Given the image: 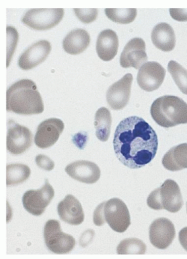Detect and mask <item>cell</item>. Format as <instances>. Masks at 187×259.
<instances>
[{"instance_id": "30bf717a", "label": "cell", "mask_w": 187, "mask_h": 259, "mask_svg": "<svg viewBox=\"0 0 187 259\" xmlns=\"http://www.w3.org/2000/svg\"><path fill=\"white\" fill-rule=\"evenodd\" d=\"M166 73V70L158 62H149L138 70L137 82L145 91H155L163 84Z\"/></svg>"}, {"instance_id": "8992f818", "label": "cell", "mask_w": 187, "mask_h": 259, "mask_svg": "<svg viewBox=\"0 0 187 259\" xmlns=\"http://www.w3.org/2000/svg\"><path fill=\"white\" fill-rule=\"evenodd\" d=\"M64 17V9H31L22 18V22L35 30H48L57 26Z\"/></svg>"}, {"instance_id": "603a6c76", "label": "cell", "mask_w": 187, "mask_h": 259, "mask_svg": "<svg viewBox=\"0 0 187 259\" xmlns=\"http://www.w3.org/2000/svg\"><path fill=\"white\" fill-rule=\"evenodd\" d=\"M6 185L8 187L20 185L31 175L29 167L24 164H10L6 168Z\"/></svg>"}, {"instance_id": "52a82bcc", "label": "cell", "mask_w": 187, "mask_h": 259, "mask_svg": "<svg viewBox=\"0 0 187 259\" xmlns=\"http://www.w3.org/2000/svg\"><path fill=\"white\" fill-rule=\"evenodd\" d=\"M105 222L115 232L123 233L130 226V215L126 204L118 198H112L104 202Z\"/></svg>"}, {"instance_id": "83f0119b", "label": "cell", "mask_w": 187, "mask_h": 259, "mask_svg": "<svg viewBox=\"0 0 187 259\" xmlns=\"http://www.w3.org/2000/svg\"><path fill=\"white\" fill-rule=\"evenodd\" d=\"M74 10L77 18L84 23H92L98 17V9H75Z\"/></svg>"}, {"instance_id": "d6986e66", "label": "cell", "mask_w": 187, "mask_h": 259, "mask_svg": "<svg viewBox=\"0 0 187 259\" xmlns=\"http://www.w3.org/2000/svg\"><path fill=\"white\" fill-rule=\"evenodd\" d=\"M151 40L156 48L164 52L173 51L175 47V34L174 29L168 23L156 25L151 33Z\"/></svg>"}, {"instance_id": "4fadbf2b", "label": "cell", "mask_w": 187, "mask_h": 259, "mask_svg": "<svg viewBox=\"0 0 187 259\" xmlns=\"http://www.w3.org/2000/svg\"><path fill=\"white\" fill-rule=\"evenodd\" d=\"M65 128L63 121L53 118L42 121L35 136V143L37 147L44 149L56 144Z\"/></svg>"}, {"instance_id": "44dd1931", "label": "cell", "mask_w": 187, "mask_h": 259, "mask_svg": "<svg viewBox=\"0 0 187 259\" xmlns=\"http://www.w3.org/2000/svg\"><path fill=\"white\" fill-rule=\"evenodd\" d=\"M162 163L165 168L171 171L187 168V143L171 148L165 154Z\"/></svg>"}, {"instance_id": "d4e9b609", "label": "cell", "mask_w": 187, "mask_h": 259, "mask_svg": "<svg viewBox=\"0 0 187 259\" xmlns=\"http://www.w3.org/2000/svg\"><path fill=\"white\" fill-rule=\"evenodd\" d=\"M168 71L179 90L182 93L187 95V70L175 61H170Z\"/></svg>"}, {"instance_id": "484cf974", "label": "cell", "mask_w": 187, "mask_h": 259, "mask_svg": "<svg viewBox=\"0 0 187 259\" xmlns=\"http://www.w3.org/2000/svg\"><path fill=\"white\" fill-rule=\"evenodd\" d=\"M105 14L107 18L115 23L128 24L136 18L137 10L135 9H105Z\"/></svg>"}, {"instance_id": "ffe728a7", "label": "cell", "mask_w": 187, "mask_h": 259, "mask_svg": "<svg viewBox=\"0 0 187 259\" xmlns=\"http://www.w3.org/2000/svg\"><path fill=\"white\" fill-rule=\"evenodd\" d=\"M90 35L82 29H74L66 35L63 40L65 52L71 55L82 54L89 46Z\"/></svg>"}, {"instance_id": "7a4b0ae2", "label": "cell", "mask_w": 187, "mask_h": 259, "mask_svg": "<svg viewBox=\"0 0 187 259\" xmlns=\"http://www.w3.org/2000/svg\"><path fill=\"white\" fill-rule=\"evenodd\" d=\"M6 110L20 115H36L44 110L41 96L35 82L21 79L6 93Z\"/></svg>"}, {"instance_id": "9c48e42d", "label": "cell", "mask_w": 187, "mask_h": 259, "mask_svg": "<svg viewBox=\"0 0 187 259\" xmlns=\"http://www.w3.org/2000/svg\"><path fill=\"white\" fill-rule=\"evenodd\" d=\"M7 134V149L18 155L27 151L32 144V134L29 128L10 120Z\"/></svg>"}, {"instance_id": "ba28073f", "label": "cell", "mask_w": 187, "mask_h": 259, "mask_svg": "<svg viewBox=\"0 0 187 259\" xmlns=\"http://www.w3.org/2000/svg\"><path fill=\"white\" fill-rule=\"evenodd\" d=\"M55 196V191L51 184L46 180L40 190L26 191L22 198L23 207L31 214L40 216L46 210Z\"/></svg>"}, {"instance_id": "277c9868", "label": "cell", "mask_w": 187, "mask_h": 259, "mask_svg": "<svg viewBox=\"0 0 187 259\" xmlns=\"http://www.w3.org/2000/svg\"><path fill=\"white\" fill-rule=\"evenodd\" d=\"M147 204L154 210L165 209L171 213H177L183 205L180 187L174 180L168 179L160 188L150 193Z\"/></svg>"}, {"instance_id": "d6a6232c", "label": "cell", "mask_w": 187, "mask_h": 259, "mask_svg": "<svg viewBox=\"0 0 187 259\" xmlns=\"http://www.w3.org/2000/svg\"><path fill=\"white\" fill-rule=\"evenodd\" d=\"M186 211H187V203H186Z\"/></svg>"}, {"instance_id": "2e32d148", "label": "cell", "mask_w": 187, "mask_h": 259, "mask_svg": "<svg viewBox=\"0 0 187 259\" xmlns=\"http://www.w3.org/2000/svg\"><path fill=\"white\" fill-rule=\"evenodd\" d=\"M65 171L70 177L82 183H96L101 177V169L98 165L87 160H79L68 165Z\"/></svg>"}, {"instance_id": "4dcf8cb0", "label": "cell", "mask_w": 187, "mask_h": 259, "mask_svg": "<svg viewBox=\"0 0 187 259\" xmlns=\"http://www.w3.org/2000/svg\"><path fill=\"white\" fill-rule=\"evenodd\" d=\"M170 15L174 20L179 22L187 21V9H173L169 10Z\"/></svg>"}, {"instance_id": "cb8c5ba5", "label": "cell", "mask_w": 187, "mask_h": 259, "mask_svg": "<svg viewBox=\"0 0 187 259\" xmlns=\"http://www.w3.org/2000/svg\"><path fill=\"white\" fill-rule=\"evenodd\" d=\"M147 246L138 238L123 240L117 247L118 255H144Z\"/></svg>"}, {"instance_id": "6da1fadb", "label": "cell", "mask_w": 187, "mask_h": 259, "mask_svg": "<svg viewBox=\"0 0 187 259\" xmlns=\"http://www.w3.org/2000/svg\"><path fill=\"white\" fill-rule=\"evenodd\" d=\"M113 147L118 160L124 166L135 169L154 160L158 149V137L143 118L128 117L115 130Z\"/></svg>"}, {"instance_id": "ac0fdd59", "label": "cell", "mask_w": 187, "mask_h": 259, "mask_svg": "<svg viewBox=\"0 0 187 259\" xmlns=\"http://www.w3.org/2000/svg\"><path fill=\"white\" fill-rule=\"evenodd\" d=\"M119 41L115 32L106 29L99 34L96 45L97 54L100 59L105 62L112 60L118 54Z\"/></svg>"}, {"instance_id": "8fae6325", "label": "cell", "mask_w": 187, "mask_h": 259, "mask_svg": "<svg viewBox=\"0 0 187 259\" xmlns=\"http://www.w3.org/2000/svg\"><path fill=\"white\" fill-rule=\"evenodd\" d=\"M175 235V227L167 218H159L150 226V241L157 249H167L174 241Z\"/></svg>"}, {"instance_id": "f546056e", "label": "cell", "mask_w": 187, "mask_h": 259, "mask_svg": "<svg viewBox=\"0 0 187 259\" xmlns=\"http://www.w3.org/2000/svg\"><path fill=\"white\" fill-rule=\"evenodd\" d=\"M93 221L95 225L98 226H102L105 224L104 214V202L100 204L93 212Z\"/></svg>"}, {"instance_id": "9a60e30c", "label": "cell", "mask_w": 187, "mask_h": 259, "mask_svg": "<svg viewBox=\"0 0 187 259\" xmlns=\"http://www.w3.org/2000/svg\"><path fill=\"white\" fill-rule=\"evenodd\" d=\"M51 43L48 40H41L29 47L18 59V66L21 69L27 71L35 68L44 62L51 54Z\"/></svg>"}, {"instance_id": "e0dca14e", "label": "cell", "mask_w": 187, "mask_h": 259, "mask_svg": "<svg viewBox=\"0 0 187 259\" xmlns=\"http://www.w3.org/2000/svg\"><path fill=\"white\" fill-rule=\"evenodd\" d=\"M59 218L65 223L72 226H78L85 219L83 209L80 202L72 195H68L58 204Z\"/></svg>"}, {"instance_id": "7402d4cb", "label": "cell", "mask_w": 187, "mask_h": 259, "mask_svg": "<svg viewBox=\"0 0 187 259\" xmlns=\"http://www.w3.org/2000/svg\"><path fill=\"white\" fill-rule=\"evenodd\" d=\"M111 125V113L108 109L101 107L95 113V127L97 138L101 142H107L110 138Z\"/></svg>"}, {"instance_id": "3957f363", "label": "cell", "mask_w": 187, "mask_h": 259, "mask_svg": "<svg viewBox=\"0 0 187 259\" xmlns=\"http://www.w3.org/2000/svg\"><path fill=\"white\" fill-rule=\"evenodd\" d=\"M153 119L161 127L187 124V104L181 98L166 95L157 98L151 107Z\"/></svg>"}, {"instance_id": "f1b7e54d", "label": "cell", "mask_w": 187, "mask_h": 259, "mask_svg": "<svg viewBox=\"0 0 187 259\" xmlns=\"http://www.w3.org/2000/svg\"><path fill=\"white\" fill-rule=\"evenodd\" d=\"M35 163L39 168L46 171H51L55 167L54 162L49 157L43 154H39L35 157Z\"/></svg>"}, {"instance_id": "5b68a950", "label": "cell", "mask_w": 187, "mask_h": 259, "mask_svg": "<svg viewBox=\"0 0 187 259\" xmlns=\"http://www.w3.org/2000/svg\"><path fill=\"white\" fill-rule=\"evenodd\" d=\"M43 236L48 249L59 255L69 253L76 245L74 237L64 233L60 223L55 220H50L46 223Z\"/></svg>"}, {"instance_id": "4316f807", "label": "cell", "mask_w": 187, "mask_h": 259, "mask_svg": "<svg viewBox=\"0 0 187 259\" xmlns=\"http://www.w3.org/2000/svg\"><path fill=\"white\" fill-rule=\"evenodd\" d=\"M18 34L16 29L12 26L7 27V67L9 66L12 56L15 53L18 43Z\"/></svg>"}, {"instance_id": "1f68e13d", "label": "cell", "mask_w": 187, "mask_h": 259, "mask_svg": "<svg viewBox=\"0 0 187 259\" xmlns=\"http://www.w3.org/2000/svg\"><path fill=\"white\" fill-rule=\"evenodd\" d=\"M179 241L183 249L187 251V227L183 228L179 232Z\"/></svg>"}, {"instance_id": "5bb4252c", "label": "cell", "mask_w": 187, "mask_h": 259, "mask_svg": "<svg viewBox=\"0 0 187 259\" xmlns=\"http://www.w3.org/2000/svg\"><path fill=\"white\" fill-rule=\"evenodd\" d=\"M132 79V74H126L109 88L107 93V101L112 110H122L128 104Z\"/></svg>"}, {"instance_id": "7c38bea8", "label": "cell", "mask_w": 187, "mask_h": 259, "mask_svg": "<svg viewBox=\"0 0 187 259\" xmlns=\"http://www.w3.org/2000/svg\"><path fill=\"white\" fill-rule=\"evenodd\" d=\"M148 62L146 43L140 37H135L126 45L120 57V65L122 68H134L139 70Z\"/></svg>"}]
</instances>
